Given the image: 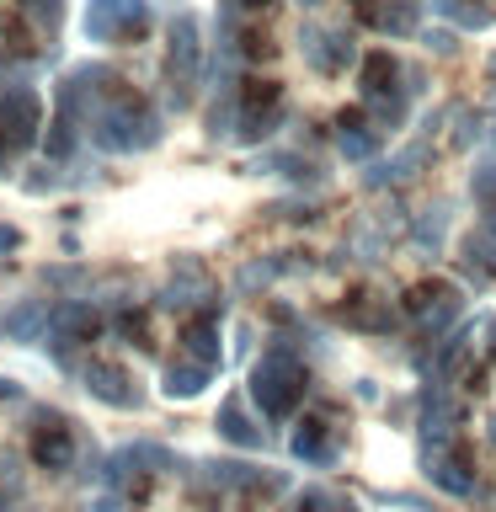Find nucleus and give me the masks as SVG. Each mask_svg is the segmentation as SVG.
<instances>
[{"label":"nucleus","instance_id":"f257e3e1","mask_svg":"<svg viewBox=\"0 0 496 512\" xmlns=\"http://www.w3.org/2000/svg\"><path fill=\"white\" fill-rule=\"evenodd\" d=\"M240 6H267V0H240Z\"/></svg>","mask_w":496,"mask_h":512}]
</instances>
